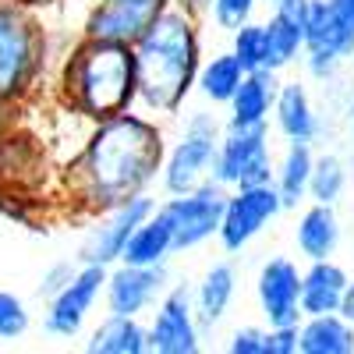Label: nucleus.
<instances>
[{"label":"nucleus","instance_id":"nucleus-1","mask_svg":"<svg viewBox=\"0 0 354 354\" xmlns=\"http://www.w3.org/2000/svg\"><path fill=\"white\" fill-rule=\"evenodd\" d=\"M163 156L167 131L160 117L142 113L138 106L88 124L78 153L64 167L71 205L96 216L117 202L153 192V185H160Z\"/></svg>","mask_w":354,"mask_h":354},{"label":"nucleus","instance_id":"nucleus-2","mask_svg":"<svg viewBox=\"0 0 354 354\" xmlns=\"http://www.w3.org/2000/svg\"><path fill=\"white\" fill-rule=\"evenodd\" d=\"M202 57V18L177 0H167L156 18L145 25V32L135 39V106L149 117H177L195 93Z\"/></svg>","mask_w":354,"mask_h":354},{"label":"nucleus","instance_id":"nucleus-3","mask_svg":"<svg viewBox=\"0 0 354 354\" xmlns=\"http://www.w3.org/2000/svg\"><path fill=\"white\" fill-rule=\"evenodd\" d=\"M57 93L68 113L96 124L106 117L131 110L138 100V64L131 43L85 39L78 36L61 57Z\"/></svg>","mask_w":354,"mask_h":354},{"label":"nucleus","instance_id":"nucleus-4","mask_svg":"<svg viewBox=\"0 0 354 354\" xmlns=\"http://www.w3.org/2000/svg\"><path fill=\"white\" fill-rule=\"evenodd\" d=\"M43 4L0 0V106H21L50 68V28Z\"/></svg>","mask_w":354,"mask_h":354},{"label":"nucleus","instance_id":"nucleus-5","mask_svg":"<svg viewBox=\"0 0 354 354\" xmlns=\"http://www.w3.org/2000/svg\"><path fill=\"white\" fill-rule=\"evenodd\" d=\"M220 135H223V124L213 117V110H205V106L188 110L181 135L167 145V156H163V167H160L163 195L192 192L195 185H202L205 177H209Z\"/></svg>","mask_w":354,"mask_h":354},{"label":"nucleus","instance_id":"nucleus-6","mask_svg":"<svg viewBox=\"0 0 354 354\" xmlns=\"http://www.w3.org/2000/svg\"><path fill=\"white\" fill-rule=\"evenodd\" d=\"M223 202H227V188L216 185L213 177H205L192 192L167 195L160 202V209L167 213L170 230H174V255H185V252H195L202 245L216 241Z\"/></svg>","mask_w":354,"mask_h":354},{"label":"nucleus","instance_id":"nucleus-7","mask_svg":"<svg viewBox=\"0 0 354 354\" xmlns=\"http://www.w3.org/2000/svg\"><path fill=\"white\" fill-rule=\"evenodd\" d=\"M273 149H270V124L259 128H223L209 177L223 188L245 185H270L273 181Z\"/></svg>","mask_w":354,"mask_h":354},{"label":"nucleus","instance_id":"nucleus-8","mask_svg":"<svg viewBox=\"0 0 354 354\" xmlns=\"http://www.w3.org/2000/svg\"><path fill=\"white\" fill-rule=\"evenodd\" d=\"M283 213L280 195L270 185H245V188H227L223 202V220L216 230V241L227 255H241L259 234Z\"/></svg>","mask_w":354,"mask_h":354},{"label":"nucleus","instance_id":"nucleus-9","mask_svg":"<svg viewBox=\"0 0 354 354\" xmlns=\"http://www.w3.org/2000/svg\"><path fill=\"white\" fill-rule=\"evenodd\" d=\"M103 283H106V266L78 262V270L64 283V290H57L50 301H43V333L53 340L82 337L93 308L103 301Z\"/></svg>","mask_w":354,"mask_h":354},{"label":"nucleus","instance_id":"nucleus-10","mask_svg":"<svg viewBox=\"0 0 354 354\" xmlns=\"http://www.w3.org/2000/svg\"><path fill=\"white\" fill-rule=\"evenodd\" d=\"M145 333H149L153 354H195V351H202L205 333L195 319L192 283H170L163 290V298L149 312Z\"/></svg>","mask_w":354,"mask_h":354},{"label":"nucleus","instance_id":"nucleus-11","mask_svg":"<svg viewBox=\"0 0 354 354\" xmlns=\"http://www.w3.org/2000/svg\"><path fill=\"white\" fill-rule=\"evenodd\" d=\"M156 209V198L145 192L135 195L128 202H117L110 209L96 213L93 223H88L85 238L78 245V262H93V266H113L121 262V252L131 238V230Z\"/></svg>","mask_w":354,"mask_h":354},{"label":"nucleus","instance_id":"nucleus-12","mask_svg":"<svg viewBox=\"0 0 354 354\" xmlns=\"http://www.w3.org/2000/svg\"><path fill=\"white\" fill-rule=\"evenodd\" d=\"M167 287H170L167 262H160V266L113 262V266H106L103 305L113 315H138V319H145L153 312V305L163 298Z\"/></svg>","mask_w":354,"mask_h":354},{"label":"nucleus","instance_id":"nucleus-13","mask_svg":"<svg viewBox=\"0 0 354 354\" xmlns=\"http://www.w3.org/2000/svg\"><path fill=\"white\" fill-rule=\"evenodd\" d=\"M255 301L266 326H290L301 322V270L287 255H270L259 266Z\"/></svg>","mask_w":354,"mask_h":354},{"label":"nucleus","instance_id":"nucleus-14","mask_svg":"<svg viewBox=\"0 0 354 354\" xmlns=\"http://www.w3.org/2000/svg\"><path fill=\"white\" fill-rule=\"evenodd\" d=\"M167 0H93L82 18L85 39H110V43H131L145 32V25L156 18Z\"/></svg>","mask_w":354,"mask_h":354},{"label":"nucleus","instance_id":"nucleus-15","mask_svg":"<svg viewBox=\"0 0 354 354\" xmlns=\"http://www.w3.org/2000/svg\"><path fill=\"white\" fill-rule=\"evenodd\" d=\"M277 93H280V71H273V68L245 71L238 93H234L230 103H227V124L223 128H259V124H270Z\"/></svg>","mask_w":354,"mask_h":354},{"label":"nucleus","instance_id":"nucleus-16","mask_svg":"<svg viewBox=\"0 0 354 354\" xmlns=\"http://www.w3.org/2000/svg\"><path fill=\"white\" fill-rule=\"evenodd\" d=\"M305 18H308V0H277V4H270L266 32H270V68L273 71H287L301 61Z\"/></svg>","mask_w":354,"mask_h":354},{"label":"nucleus","instance_id":"nucleus-17","mask_svg":"<svg viewBox=\"0 0 354 354\" xmlns=\"http://www.w3.org/2000/svg\"><path fill=\"white\" fill-rule=\"evenodd\" d=\"M305 53L330 57V61H340V64L354 57V21H347L330 0H308Z\"/></svg>","mask_w":354,"mask_h":354},{"label":"nucleus","instance_id":"nucleus-18","mask_svg":"<svg viewBox=\"0 0 354 354\" xmlns=\"http://www.w3.org/2000/svg\"><path fill=\"white\" fill-rule=\"evenodd\" d=\"M238 280H241L238 266L230 259H223V262H213L202 273V280L192 287V305H195V319H198L202 333L216 330L227 319V312L234 305V294H238Z\"/></svg>","mask_w":354,"mask_h":354},{"label":"nucleus","instance_id":"nucleus-19","mask_svg":"<svg viewBox=\"0 0 354 354\" xmlns=\"http://www.w3.org/2000/svg\"><path fill=\"white\" fill-rule=\"evenodd\" d=\"M344 238V227L337 216V205L326 202H308L298 213V223H294V245H298V255L305 262L312 259H333Z\"/></svg>","mask_w":354,"mask_h":354},{"label":"nucleus","instance_id":"nucleus-20","mask_svg":"<svg viewBox=\"0 0 354 354\" xmlns=\"http://www.w3.org/2000/svg\"><path fill=\"white\" fill-rule=\"evenodd\" d=\"M270 121L277 124V131L283 135V142H315L322 124H319V113L312 103V93L305 82H280V93L273 103V117Z\"/></svg>","mask_w":354,"mask_h":354},{"label":"nucleus","instance_id":"nucleus-21","mask_svg":"<svg viewBox=\"0 0 354 354\" xmlns=\"http://www.w3.org/2000/svg\"><path fill=\"white\" fill-rule=\"evenodd\" d=\"M315 163L312 142H287L280 160L273 163V188L280 195L283 213H298V205L308 202V177Z\"/></svg>","mask_w":354,"mask_h":354},{"label":"nucleus","instance_id":"nucleus-22","mask_svg":"<svg viewBox=\"0 0 354 354\" xmlns=\"http://www.w3.org/2000/svg\"><path fill=\"white\" fill-rule=\"evenodd\" d=\"M347 280L351 277L337 259H312L301 270V315L337 312Z\"/></svg>","mask_w":354,"mask_h":354},{"label":"nucleus","instance_id":"nucleus-23","mask_svg":"<svg viewBox=\"0 0 354 354\" xmlns=\"http://www.w3.org/2000/svg\"><path fill=\"white\" fill-rule=\"evenodd\" d=\"M88 354H149V333L138 315H113L106 312L85 340Z\"/></svg>","mask_w":354,"mask_h":354},{"label":"nucleus","instance_id":"nucleus-24","mask_svg":"<svg viewBox=\"0 0 354 354\" xmlns=\"http://www.w3.org/2000/svg\"><path fill=\"white\" fill-rule=\"evenodd\" d=\"M298 354H354V326L340 312L301 315Z\"/></svg>","mask_w":354,"mask_h":354},{"label":"nucleus","instance_id":"nucleus-25","mask_svg":"<svg viewBox=\"0 0 354 354\" xmlns=\"http://www.w3.org/2000/svg\"><path fill=\"white\" fill-rule=\"evenodd\" d=\"M170 255H174V230H170L167 213L160 209V202H156V209L131 230V238H128V245L121 252V262L160 266V262H170Z\"/></svg>","mask_w":354,"mask_h":354},{"label":"nucleus","instance_id":"nucleus-26","mask_svg":"<svg viewBox=\"0 0 354 354\" xmlns=\"http://www.w3.org/2000/svg\"><path fill=\"white\" fill-rule=\"evenodd\" d=\"M241 78H245L241 61L230 50H220L213 57H202L198 75H195V93L202 96V103H209V106H227L230 96L238 93Z\"/></svg>","mask_w":354,"mask_h":354},{"label":"nucleus","instance_id":"nucleus-27","mask_svg":"<svg viewBox=\"0 0 354 354\" xmlns=\"http://www.w3.org/2000/svg\"><path fill=\"white\" fill-rule=\"evenodd\" d=\"M347 181H351V167L344 156L337 153H315V163H312V177H308V202H326V205H337L347 192Z\"/></svg>","mask_w":354,"mask_h":354},{"label":"nucleus","instance_id":"nucleus-28","mask_svg":"<svg viewBox=\"0 0 354 354\" xmlns=\"http://www.w3.org/2000/svg\"><path fill=\"white\" fill-rule=\"evenodd\" d=\"M230 53L241 61L245 71L255 68H270V32H266V21H245L230 32Z\"/></svg>","mask_w":354,"mask_h":354},{"label":"nucleus","instance_id":"nucleus-29","mask_svg":"<svg viewBox=\"0 0 354 354\" xmlns=\"http://www.w3.org/2000/svg\"><path fill=\"white\" fill-rule=\"evenodd\" d=\"M28 330H32V312H28V301L15 290H0V340L15 344L21 340Z\"/></svg>","mask_w":354,"mask_h":354},{"label":"nucleus","instance_id":"nucleus-30","mask_svg":"<svg viewBox=\"0 0 354 354\" xmlns=\"http://www.w3.org/2000/svg\"><path fill=\"white\" fill-rule=\"evenodd\" d=\"M259 4H262V0H209L205 18H209L220 32H234L238 25H245V21L255 18Z\"/></svg>","mask_w":354,"mask_h":354},{"label":"nucleus","instance_id":"nucleus-31","mask_svg":"<svg viewBox=\"0 0 354 354\" xmlns=\"http://www.w3.org/2000/svg\"><path fill=\"white\" fill-rule=\"evenodd\" d=\"M75 270H78V262H71V259H61V262L46 266V273H43L39 283H36V298H39V301H50L57 290H64V283L75 277Z\"/></svg>","mask_w":354,"mask_h":354},{"label":"nucleus","instance_id":"nucleus-32","mask_svg":"<svg viewBox=\"0 0 354 354\" xmlns=\"http://www.w3.org/2000/svg\"><path fill=\"white\" fill-rule=\"evenodd\" d=\"M230 354H266V326H241L227 340Z\"/></svg>","mask_w":354,"mask_h":354},{"label":"nucleus","instance_id":"nucleus-33","mask_svg":"<svg viewBox=\"0 0 354 354\" xmlns=\"http://www.w3.org/2000/svg\"><path fill=\"white\" fill-rule=\"evenodd\" d=\"M266 354H298V322L266 326Z\"/></svg>","mask_w":354,"mask_h":354},{"label":"nucleus","instance_id":"nucleus-34","mask_svg":"<svg viewBox=\"0 0 354 354\" xmlns=\"http://www.w3.org/2000/svg\"><path fill=\"white\" fill-rule=\"evenodd\" d=\"M337 312L354 326V280H347V287H344V298H340V305H337Z\"/></svg>","mask_w":354,"mask_h":354},{"label":"nucleus","instance_id":"nucleus-35","mask_svg":"<svg viewBox=\"0 0 354 354\" xmlns=\"http://www.w3.org/2000/svg\"><path fill=\"white\" fill-rule=\"evenodd\" d=\"M177 4H185L192 15H198V18H205V11H209V0H177Z\"/></svg>","mask_w":354,"mask_h":354},{"label":"nucleus","instance_id":"nucleus-36","mask_svg":"<svg viewBox=\"0 0 354 354\" xmlns=\"http://www.w3.org/2000/svg\"><path fill=\"white\" fill-rule=\"evenodd\" d=\"M330 4H333V8H337V11L347 18V21H354V0H330Z\"/></svg>","mask_w":354,"mask_h":354},{"label":"nucleus","instance_id":"nucleus-37","mask_svg":"<svg viewBox=\"0 0 354 354\" xmlns=\"http://www.w3.org/2000/svg\"><path fill=\"white\" fill-rule=\"evenodd\" d=\"M15 110H18V106H0V131H8V128H11V121H15L11 113H15Z\"/></svg>","mask_w":354,"mask_h":354},{"label":"nucleus","instance_id":"nucleus-38","mask_svg":"<svg viewBox=\"0 0 354 354\" xmlns=\"http://www.w3.org/2000/svg\"><path fill=\"white\" fill-rule=\"evenodd\" d=\"M347 128H351V135H354V100L347 103Z\"/></svg>","mask_w":354,"mask_h":354},{"label":"nucleus","instance_id":"nucleus-39","mask_svg":"<svg viewBox=\"0 0 354 354\" xmlns=\"http://www.w3.org/2000/svg\"><path fill=\"white\" fill-rule=\"evenodd\" d=\"M32 4H53V0H32Z\"/></svg>","mask_w":354,"mask_h":354},{"label":"nucleus","instance_id":"nucleus-40","mask_svg":"<svg viewBox=\"0 0 354 354\" xmlns=\"http://www.w3.org/2000/svg\"><path fill=\"white\" fill-rule=\"evenodd\" d=\"M262 4H277V0H262Z\"/></svg>","mask_w":354,"mask_h":354}]
</instances>
